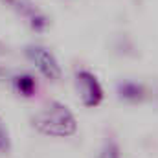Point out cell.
<instances>
[{
    "mask_svg": "<svg viewBox=\"0 0 158 158\" xmlns=\"http://www.w3.org/2000/svg\"><path fill=\"white\" fill-rule=\"evenodd\" d=\"M13 86H15V90L20 94V96H24V98H31L33 94H35V90H37V81L33 76H30V74H17V76H13Z\"/></svg>",
    "mask_w": 158,
    "mask_h": 158,
    "instance_id": "5b68a950",
    "label": "cell"
},
{
    "mask_svg": "<svg viewBox=\"0 0 158 158\" xmlns=\"http://www.w3.org/2000/svg\"><path fill=\"white\" fill-rule=\"evenodd\" d=\"M118 94L119 98L127 99V101H140L145 94L143 86L138 85V83H132V81H123L118 85Z\"/></svg>",
    "mask_w": 158,
    "mask_h": 158,
    "instance_id": "8992f818",
    "label": "cell"
},
{
    "mask_svg": "<svg viewBox=\"0 0 158 158\" xmlns=\"http://www.w3.org/2000/svg\"><path fill=\"white\" fill-rule=\"evenodd\" d=\"M76 88L85 107H98L103 101V88L98 77L88 70H81L76 74Z\"/></svg>",
    "mask_w": 158,
    "mask_h": 158,
    "instance_id": "277c9868",
    "label": "cell"
},
{
    "mask_svg": "<svg viewBox=\"0 0 158 158\" xmlns=\"http://www.w3.org/2000/svg\"><path fill=\"white\" fill-rule=\"evenodd\" d=\"M98 158H119V153H118L116 143H114V142H107V143H105V147L101 149V153H99V156H98Z\"/></svg>",
    "mask_w": 158,
    "mask_h": 158,
    "instance_id": "ba28073f",
    "label": "cell"
},
{
    "mask_svg": "<svg viewBox=\"0 0 158 158\" xmlns=\"http://www.w3.org/2000/svg\"><path fill=\"white\" fill-rule=\"evenodd\" d=\"M4 59H7V48L0 42V79L9 76V68H7V61L4 63Z\"/></svg>",
    "mask_w": 158,
    "mask_h": 158,
    "instance_id": "9c48e42d",
    "label": "cell"
},
{
    "mask_svg": "<svg viewBox=\"0 0 158 158\" xmlns=\"http://www.w3.org/2000/svg\"><path fill=\"white\" fill-rule=\"evenodd\" d=\"M11 151V138H9V131L4 123V119L0 118V155H7Z\"/></svg>",
    "mask_w": 158,
    "mask_h": 158,
    "instance_id": "52a82bcc",
    "label": "cell"
},
{
    "mask_svg": "<svg viewBox=\"0 0 158 158\" xmlns=\"http://www.w3.org/2000/svg\"><path fill=\"white\" fill-rule=\"evenodd\" d=\"M0 2L6 4L9 9H13L17 15L24 17L33 31H39L40 33V31H44L50 26V19L40 11L31 0H0Z\"/></svg>",
    "mask_w": 158,
    "mask_h": 158,
    "instance_id": "3957f363",
    "label": "cell"
},
{
    "mask_svg": "<svg viewBox=\"0 0 158 158\" xmlns=\"http://www.w3.org/2000/svg\"><path fill=\"white\" fill-rule=\"evenodd\" d=\"M24 53H26V57L37 66V70H39L46 79H52V81H59V79H61V76H63L61 66H59L55 55H53L48 48H44V46H40V44H28V46L24 48Z\"/></svg>",
    "mask_w": 158,
    "mask_h": 158,
    "instance_id": "7a4b0ae2",
    "label": "cell"
},
{
    "mask_svg": "<svg viewBox=\"0 0 158 158\" xmlns=\"http://www.w3.org/2000/svg\"><path fill=\"white\" fill-rule=\"evenodd\" d=\"M31 123L40 134H46V136L66 138V136L76 134L77 131V121L74 118V114L68 110L66 105L59 101L46 103L31 118Z\"/></svg>",
    "mask_w": 158,
    "mask_h": 158,
    "instance_id": "6da1fadb",
    "label": "cell"
}]
</instances>
